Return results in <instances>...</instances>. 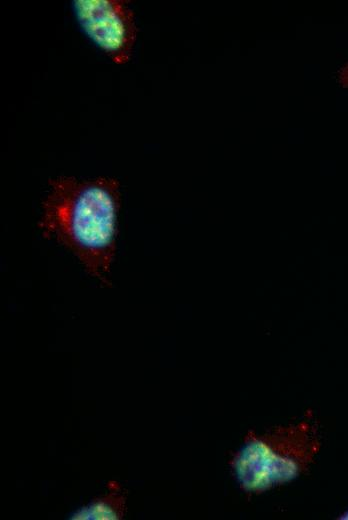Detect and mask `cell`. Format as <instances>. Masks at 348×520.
Segmentation results:
<instances>
[{
    "label": "cell",
    "instance_id": "obj_6",
    "mask_svg": "<svg viewBox=\"0 0 348 520\" xmlns=\"http://www.w3.org/2000/svg\"><path fill=\"white\" fill-rule=\"evenodd\" d=\"M338 519H341V520H348V509L345 510L343 513H341L338 517Z\"/></svg>",
    "mask_w": 348,
    "mask_h": 520
},
{
    "label": "cell",
    "instance_id": "obj_4",
    "mask_svg": "<svg viewBox=\"0 0 348 520\" xmlns=\"http://www.w3.org/2000/svg\"><path fill=\"white\" fill-rule=\"evenodd\" d=\"M74 520H115L117 513L104 502H95L88 507L80 508L70 515Z\"/></svg>",
    "mask_w": 348,
    "mask_h": 520
},
{
    "label": "cell",
    "instance_id": "obj_5",
    "mask_svg": "<svg viewBox=\"0 0 348 520\" xmlns=\"http://www.w3.org/2000/svg\"><path fill=\"white\" fill-rule=\"evenodd\" d=\"M337 80L340 86L348 89V61L338 70Z\"/></svg>",
    "mask_w": 348,
    "mask_h": 520
},
{
    "label": "cell",
    "instance_id": "obj_2",
    "mask_svg": "<svg viewBox=\"0 0 348 520\" xmlns=\"http://www.w3.org/2000/svg\"><path fill=\"white\" fill-rule=\"evenodd\" d=\"M320 447L317 423L307 411L296 423L279 425L262 434L249 430L230 465L245 493L261 494L308 471Z\"/></svg>",
    "mask_w": 348,
    "mask_h": 520
},
{
    "label": "cell",
    "instance_id": "obj_3",
    "mask_svg": "<svg viewBox=\"0 0 348 520\" xmlns=\"http://www.w3.org/2000/svg\"><path fill=\"white\" fill-rule=\"evenodd\" d=\"M126 0H74L75 19L84 34L115 64L128 63L138 28Z\"/></svg>",
    "mask_w": 348,
    "mask_h": 520
},
{
    "label": "cell",
    "instance_id": "obj_1",
    "mask_svg": "<svg viewBox=\"0 0 348 520\" xmlns=\"http://www.w3.org/2000/svg\"><path fill=\"white\" fill-rule=\"evenodd\" d=\"M38 227L79 260L85 271L106 285L114 261L121 206L119 181L112 177L49 179Z\"/></svg>",
    "mask_w": 348,
    "mask_h": 520
}]
</instances>
